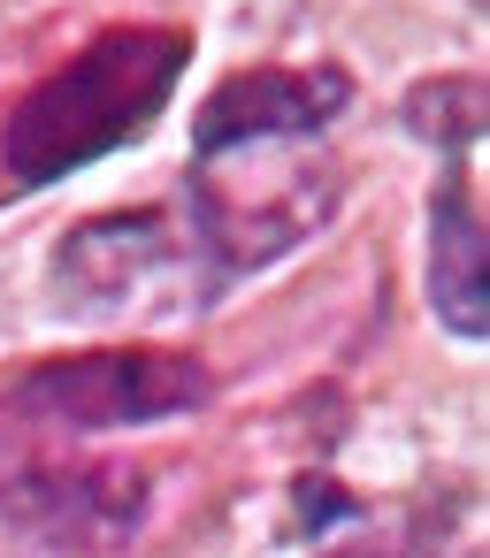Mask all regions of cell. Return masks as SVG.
<instances>
[{
    "mask_svg": "<svg viewBox=\"0 0 490 558\" xmlns=\"http://www.w3.org/2000/svg\"><path fill=\"white\" fill-rule=\"evenodd\" d=\"M192 70V32L184 24H108L93 32L70 62H55L47 77H32L16 93V108L0 116V169L16 192L62 184L123 146H139L177 85Z\"/></svg>",
    "mask_w": 490,
    "mask_h": 558,
    "instance_id": "cell-1",
    "label": "cell"
},
{
    "mask_svg": "<svg viewBox=\"0 0 490 558\" xmlns=\"http://www.w3.org/2000/svg\"><path fill=\"white\" fill-rule=\"evenodd\" d=\"M352 177L345 161L330 154H307V146H238V154H207L184 169V230L200 245V268L207 283L230 299L246 276L291 260L299 245H314L337 207H345Z\"/></svg>",
    "mask_w": 490,
    "mask_h": 558,
    "instance_id": "cell-2",
    "label": "cell"
},
{
    "mask_svg": "<svg viewBox=\"0 0 490 558\" xmlns=\"http://www.w3.org/2000/svg\"><path fill=\"white\" fill-rule=\"evenodd\" d=\"M215 367L184 344H93L0 375V436H108L215 405Z\"/></svg>",
    "mask_w": 490,
    "mask_h": 558,
    "instance_id": "cell-3",
    "label": "cell"
},
{
    "mask_svg": "<svg viewBox=\"0 0 490 558\" xmlns=\"http://www.w3.org/2000/svg\"><path fill=\"white\" fill-rule=\"evenodd\" d=\"M47 299L70 322H108V314H207L223 291L200 268V245L184 230V207H108L77 215L47 260Z\"/></svg>",
    "mask_w": 490,
    "mask_h": 558,
    "instance_id": "cell-4",
    "label": "cell"
},
{
    "mask_svg": "<svg viewBox=\"0 0 490 558\" xmlns=\"http://www.w3.org/2000/svg\"><path fill=\"white\" fill-rule=\"evenodd\" d=\"M146 505H154V474L139 459H62V451H39V459L0 474V527H16L39 550H70V558L131 543Z\"/></svg>",
    "mask_w": 490,
    "mask_h": 558,
    "instance_id": "cell-5",
    "label": "cell"
},
{
    "mask_svg": "<svg viewBox=\"0 0 490 558\" xmlns=\"http://www.w3.org/2000/svg\"><path fill=\"white\" fill-rule=\"evenodd\" d=\"M360 100L345 62H253L230 70L192 116V161L238 146H314Z\"/></svg>",
    "mask_w": 490,
    "mask_h": 558,
    "instance_id": "cell-6",
    "label": "cell"
},
{
    "mask_svg": "<svg viewBox=\"0 0 490 558\" xmlns=\"http://www.w3.org/2000/svg\"><path fill=\"white\" fill-rule=\"evenodd\" d=\"M421 299H429V314L459 344H482L490 337V230H482V199L467 192V154H444V169L429 184V215H421Z\"/></svg>",
    "mask_w": 490,
    "mask_h": 558,
    "instance_id": "cell-7",
    "label": "cell"
},
{
    "mask_svg": "<svg viewBox=\"0 0 490 558\" xmlns=\"http://www.w3.org/2000/svg\"><path fill=\"white\" fill-rule=\"evenodd\" d=\"M482 70H444V77H421L406 100H398V131L437 146V154H475L482 146Z\"/></svg>",
    "mask_w": 490,
    "mask_h": 558,
    "instance_id": "cell-8",
    "label": "cell"
},
{
    "mask_svg": "<svg viewBox=\"0 0 490 558\" xmlns=\"http://www.w3.org/2000/svg\"><path fill=\"white\" fill-rule=\"evenodd\" d=\"M459 489H437V497H421L398 527H383V535H360V543H330L322 558H437L444 543H452V527H459Z\"/></svg>",
    "mask_w": 490,
    "mask_h": 558,
    "instance_id": "cell-9",
    "label": "cell"
},
{
    "mask_svg": "<svg viewBox=\"0 0 490 558\" xmlns=\"http://www.w3.org/2000/svg\"><path fill=\"white\" fill-rule=\"evenodd\" d=\"M368 520V497L360 489H345L330 466H307V474H291V543H330L337 527H360Z\"/></svg>",
    "mask_w": 490,
    "mask_h": 558,
    "instance_id": "cell-10",
    "label": "cell"
}]
</instances>
